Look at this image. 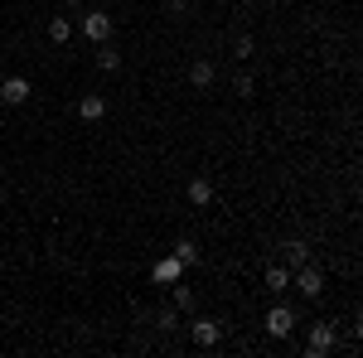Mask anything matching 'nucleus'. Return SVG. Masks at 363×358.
I'll use <instances>...</instances> for the list:
<instances>
[{
  "instance_id": "obj_11",
  "label": "nucleus",
  "mask_w": 363,
  "mask_h": 358,
  "mask_svg": "<svg viewBox=\"0 0 363 358\" xmlns=\"http://www.w3.org/2000/svg\"><path fill=\"white\" fill-rule=\"evenodd\" d=\"M213 78H218V68H213L208 58H199L194 68H189V87H199V92H203V87H213Z\"/></svg>"
},
{
  "instance_id": "obj_20",
  "label": "nucleus",
  "mask_w": 363,
  "mask_h": 358,
  "mask_svg": "<svg viewBox=\"0 0 363 358\" xmlns=\"http://www.w3.org/2000/svg\"><path fill=\"white\" fill-rule=\"evenodd\" d=\"M169 15L174 20H189V0H169Z\"/></svg>"
},
{
  "instance_id": "obj_5",
  "label": "nucleus",
  "mask_w": 363,
  "mask_h": 358,
  "mask_svg": "<svg viewBox=\"0 0 363 358\" xmlns=\"http://www.w3.org/2000/svg\"><path fill=\"white\" fill-rule=\"evenodd\" d=\"M83 39L107 44V39H112V15H107V10H87L83 15Z\"/></svg>"
},
{
  "instance_id": "obj_3",
  "label": "nucleus",
  "mask_w": 363,
  "mask_h": 358,
  "mask_svg": "<svg viewBox=\"0 0 363 358\" xmlns=\"http://www.w3.org/2000/svg\"><path fill=\"white\" fill-rule=\"evenodd\" d=\"M291 286H296L306 301H320V296H325V272L306 262V267H296V272H291Z\"/></svg>"
},
{
  "instance_id": "obj_17",
  "label": "nucleus",
  "mask_w": 363,
  "mask_h": 358,
  "mask_svg": "<svg viewBox=\"0 0 363 358\" xmlns=\"http://www.w3.org/2000/svg\"><path fill=\"white\" fill-rule=\"evenodd\" d=\"M169 252L179 257V267H199V242H194V237H179Z\"/></svg>"
},
{
  "instance_id": "obj_6",
  "label": "nucleus",
  "mask_w": 363,
  "mask_h": 358,
  "mask_svg": "<svg viewBox=\"0 0 363 358\" xmlns=\"http://www.w3.org/2000/svg\"><path fill=\"white\" fill-rule=\"evenodd\" d=\"M29 92H34V87H29V78H20V73H15V78H5V83H0V102H5V107H25Z\"/></svg>"
},
{
  "instance_id": "obj_14",
  "label": "nucleus",
  "mask_w": 363,
  "mask_h": 358,
  "mask_svg": "<svg viewBox=\"0 0 363 358\" xmlns=\"http://www.w3.org/2000/svg\"><path fill=\"white\" fill-rule=\"evenodd\" d=\"M150 325H155L160 334L179 330V310H174V305H165V310H150Z\"/></svg>"
},
{
  "instance_id": "obj_22",
  "label": "nucleus",
  "mask_w": 363,
  "mask_h": 358,
  "mask_svg": "<svg viewBox=\"0 0 363 358\" xmlns=\"http://www.w3.org/2000/svg\"><path fill=\"white\" fill-rule=\"evenodd\" d=\"M238 5H252V0H238Z\"/></svg>"
},
{
  "instance_id": "obj_2",
  "label": "nucleus",
  "mask_w": 363,
  "mask_h": 358,
  "mask_svg": "<svg viewBox=\"0 0 363 358\" xmlns=\"http://www.w3.org/2000/svg\"><path fill=\"white\" fill-rule=\"evenodd\" d=\"M189 339H194L199 349H213V344L223 339V320H218V315H194V320H189Z\"/></svg>"
},
{
  "instance_id": "obj_12",
  "label": "nucleus",
  "mask_w": 363,
  "mask_h": 358,
  "mask_svg": "<svg viewBox=\"0 0 363 358\" xmlns=\"http://www.w3.org/2000/svg\"><path fill=\"white\" fill-rule=\"evenodd\" d=\"M262 281H267V291H272V296H286V291H291V267H267Z\"/></svg>"
},
{
  "instance_id": "obj_18",
  "label": "nucleus",
  "mask_w": 363,
  "mask_h": 358,
  "mask_svg": "<svg viewBox=\"0 0 363 358\" xmlns=\"http://www.w3.org/2000/svg\"><path fill=\"white\" fill-rule=\"evenodd\" d=\"M233 92H238V97H257V78H252V73H238V78H233Z\"/></svg>"
},
{
  "instance_id": "obj_16",
  "label": "nucleus",
  "mask_w": 363,
  "mask_h": 358,
  "mask_svg": "<svg viewBox=\"0 0 363 358\" xmlns=\"http://www.w3.org/2000/svg\"><path fill=\"white\" fill-rule=\"evenodd\" d=\"M49 39L68 49V39H73V20H68V15H54V20H49Z\"/></svg>"
},
{
  "instance_id": "obj_10",
  "label": "nucleus",
  "mask_w": 363,
  "mask_h": 358,
  "mask_svg": "<svg viewBox=\"0 0 363 358\" xmlns=\"http://www.w3.org/2000/svg\"><path fill=\"white\" fill-rule=\"evenodd\" d=\"M169 305H174V310H179V315H194V291H189V286H184V276H179V281H174V286H169Z\"/></svg>"
},
{
  "instance_id": "obj_13",
  "label": "nucleus",
  "mask_w": 363,
  "mask_h": 358,
  "mask_svg": "<svg viewBox=\"0 0 363 358\" xmlns=\"http://www.w3.org/2000/svg\"><path fill=\"white\" fill-rule=\"evenodd\" d=\"M97 68H102V73H116V68H121V49H116L112 39L97 44Z\"/></svg>"
},
{
  "instance_id": "obj_15",
  "label": "nucleus",
  "mask_w": 363,
  "mask_h": 358,
  "mask_svg": "<svg viewBox=\"0 0 363 358\" xmlns=\"http://www.w3.org/2000/svg\"><path fill=\"white\" fill-rule=\"evenodd\" d=\"M306 262H310V242H301V237H291V242H286V267L296 272V267H306Z\"/></svg>"
},
{
  "instance_id": "obj_19",
  "label": "nucleus",
  "mask_w": 363,
  "mask_h": 358,
  "mask_svg": "<svg viewBox=\"0 0 363 358\" xmlns=\"http://www.w3.org/2000/svg\"><path fill=\"white\" fill-rule=\"evenodd\" d=\"M252 54H257L252 34H238V39H233V58H252Z\"/></svg>"
},
{
  "instance_id": "obj_4",
  "label": "nucleus",
  "mask_w": 363,
  "mask_h": 358,
  "mask_svg": "<svg viewBox=\"0 0 363 358\" xmlns=\"http://www.w3.org/2000/svg\"><path fill=\"white\" fill-rule=\"evenodd\" d=\"M296 325H301V320H296L291 305H272V310H267V334H272V339H291Z\"/></svg>"
},
{
  "instance_id": "obj_8",
  "label": "nucleus",
  "mask_w": 363,
  "mask_h": 358,
  "mask_svg": "<svg viewBox=\"0 0 363 358\" xmlns=\"http://www.w3.org/2000/svg\"><path fill=\"white\" fill-rule=\"evenodd\" d=\"M184 198H189L194 208H208V203H213V179H203V174H199V179H189Z\"/></svg>"
},
{
  "instance_id": "obj_21",
  "label": "nucleus",
  "mask_w": 363,
  "mask_h": 358,
  "mask_svg": "<svg viewBox=\"0 0 363 358\" xmlns=\"http://www.w3.org/2000/svg\"><path fill=\"white\" fill-rule=\"evenodd\" d=\"M58 5H63V10H78V5H83V0H58Z\"/></svg>"
},
{
  "instance_id": "obj_7",
  "label": "nucleus",
  "mask_w": 363,
  "mask_h": 358,
  "mask_svg": "<svg viewBox=\"0 0 363 358\" xmlns=\"http://www.w3.org/2000/svg\"><path fill=\"white\" fill-rule=\"evenodd\" d=\"M179 276H184V267H179V257H174V252H169V257H160V262L150 267V281H155V286H174Z\"/></svg>"
},
{
  "instance_id": "obj_1",
  "label": "nucleus",
  "mask_w": 363,
  "mask_h": 358,
  "mask_svg": "<svg viewBox=\"0 0 363 358\" xmlns=\"http://www.w3.org/2000/svg\"><path fill=\"white\" fill-rule=\"evenodd\" d=\"M335 344H339L335 320H315V325L306 330V354H310V358H325V354H335Z\"/></svg>"
},
{
  "instance_id": "obj_9",
  "label": "nucleus",
  "mask_w": 363,
  "mask_h": 358,
  "mask_svg": "<svg viewBox=\"0 0 363 358\" xmlns=\"http://www.w3.org/2000/svg\"><path fill=\"white\" fill-rule=\"evenodd\" d=\"M78 116H83V121H102V116H107V97H102V92H87L83 102H78Z\"/></svg>"
}]
</instances>
